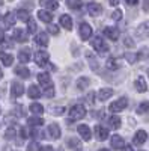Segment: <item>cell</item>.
<instances>
[{"label": "cell", "instance_id": "42", "mask_svg": "<svg viewBox=\"0 0 149 151\" xmlns=\"http://www.w3.org/2000/svg\"><path fill=\"white\" fill-rule=\"evenodd\" d=\"M51 35H59V27L56 26V24H51V23H48V29H47Z\"/></svg>", "mask_w": 149, "mask_h": 151}, {"label": "cell", "instance_id": "9", "mask_svg": "<svg viewBox=\"0 0 149 151\" xmlns=\"http://www.w3.org/2000/svg\"><path fill=\"white\" fill-rule=\"evenodd\" d=\"M135 33H137V36H139V38H142V40L148 38V36H149V21L142 23L140 26L137 27V30H135Z\"/></svg>", "mask_w": 149, "mask_h": 151}, {"label": "cell", "instance_id": "34", "mask_svg": "<svg viewBox=\"0 0 149 151\" xmlns=\"http://www.w3.org/2000/svg\"><path fill=\"white\" fill-rule=\"evenodd\" d=\"M106 65H107V68H108V70H111V71H116V70L119 68V67H118V62H116V59H115V58L107 59Z\"/></svg>", "mask_w": 149, "mask_h": 151}, {"label": "cell", "instance_id": "4", "mask_svg": "<svg viewBox=\"0 0 149 151\" xmlns=\"http://www.w3.org/2000/svg\"><path fill=\"white\" fill-rule=\"evenodd\" d=\"M48 60H50V55L47 52H44V50H41V52H36L35 55V62H36V65H39V67H45L48 64Z\"/></svg>", "mask_w": 149, "mask_h": 151}, {"label": "cell", "instance_id": "21", "mask_svg": "<svg viewBox=\"0 0 149 151\" xmlns=\"http://www.w3.org/2000/svg\"><path fill=\"white\" fill-rule=\"evenodd\" d=\"M104 35L107 38H110L111 41H116L118 38H119V30L116 27H106L104 29Z\"/></svg>", "mask_w": 149, "mask_h": 151}, {"label": "cell", "instance_id": "51", "mask_svg": "<svg viewBox=\"0 0 149 151\" xmlns=\"http://www.w3.org/2000/svg\"><path fill=\"white\" fill-rule=\"evenodd\" d=\"M119 2H120V0H110V5L111 6H116V5H119Z\"/></svg>", "mask_w": 149, "mask_h": 151}, {"label": "cell", "instance_id": "35", "mask_svg": "<svg viewBox=\"0 0 149 151\" xmlns=\"http://www.w3.org/2000/svg\"><path fill=\"white\" fill-rule=\"evenodd\" d=\"M36 23H35V20H32V18H29L27 20V30H29V33H36Z\"/></svg>", "mask_w": 149, "mask_h": 151}, {"label": "cell", "instance_id": "54", "mask_svg": "<svg viewBox=\"0 0 149 151\" xmlns=\"http://www.w3.org/2000/svg\"><path fill=\"white\" fill-rule=\"evenodd\" d=\"M98 151H110V150H106V148H101V150H98Z\"/></svg>", "mask_w": 149, "mask_h": 151}, {"label": "cell", "instance_id": "11", "mask_svg": "<svg viewBox=\"0 0 149 151\" xmlns=\"http://www.w3.org/2000/svg\"><path fill=\"white\" fill-rule=\"evenodd\" d=\"M110 144H111V147H113L115 150H122V147L125 145V142H123V137L119 136V134H113V136H111Z\"/></svg>", "mask_w": 149, "mask_h": 151}, {"label": "cell", "instance_id": "38", "mask_svg": "<svg viewBox=\"0 0 149 151\" xmlns=\"http://www.w3.org/2000/svg\"><path fill=\"white\" fill-rule=\"evenodd\" d=\"M148 110H149V103H148V101H142L140 106L137 107V113H145V112H148Z\"/></svg>", "mask_w": 149, "mask_h": 151}, {"label": "cell", "instance_id": "50", "mask_svg": "<svg viewBox=\"0 0 149 151\" xmlns=\"http://www.w3.org/2000/svg\"><path fill=\"white\" fill-rule=\"evenodd\" d=\"M122 151H134V150H133V147H130V145H123V147H122Z\"/></svg>", "mask_w": 149, "mask_h": 151}, {"label": "cell", "instance_id": "55", "mask_svg": "<svg viewBox=\"0 0 149 151\" xmlns=\"http://www.w3.org/2000/svg\"><path fill=\"white\" fill-rule=\"evenodd\" d=\"M2 76H3V73H2V70H0V79H2Z\"/></svg>", "mask_w": 149, "mask_h": 151}, {"label": "cell", "instance_id": "32", "mask_svg": "<svg viewBox=\"0 0 149 151\" xmlns=\"http://www.w3.org/2000/svg\"><path fill=\"white\" fill-rule=\"evenodd\" d=\"M66 144H68V147L69 148H76V150H78V148H81V142L77 139V137H68V141H66Z\"/></svg>", "mask_w": 149, "mask_h": 151}, {"label": "cell", "instance_id": "45", "mask_svg": "<svg viewBox=\"0 0 149 151\" xmlns=\"http://www.w3.org/2000/svg\"><path fill=\"white\" fill-rule=\"evenodd\" d=\"M18 134H20L21 139H26V137L29 136V133L26 132V129H24V127H20V129H18Z\"/></svg>", "mask_w": 149, "mask_h": 151}, {"label": "cell", "instance_id": "48", "mask_svg": "<svg viewBox=\"0 0 149 151\" xmlns=\"http://www.w3.org/2000/svg\"><path fill=\"white\" fill-rule=\"evenodd\" d=\"M39 151H54L53 150V147L51 145H45V147H41V150Z\"/></svg>", "mask_w": 149, "mask_h": 151}, {"label": "cell", "instance_id": "53", "mask_svg": "<svg viewBox=\"0 0 149 151\" xmlns=\"http://www.w3.org/2000/svg\"><path fill=\"white\" fill-rule=\"evenodd\" d=\"M143 9H145V11H149V3H146V2H145V6H143Z\"/></svg>", "mask_w": 149, "mask_h": 151}, {"label": "cell", "instance_id": "5", "mask_svg": "<svg viewBox=\"0 0 149 151\" xmlns=\"http://www.w3.org/2000/svg\"><path fill=\"white\" fill-rule=\"evenodd\" d=\"M24 94V86H23V83L21 82H12L11 83V95L14 97V98H18V97H21Z\"/></svg>", "mask_w": 149, "mask_h": 151}, {"label": "cell", "instance_id": "36", "mask_svg": "<svg viewBox=\"0 0 149 151\" xmlns=\"http://www.w3.org/2000/svg\"><path fill=\"white\" fill-rule=\"evenodd\" d=\"M66 5L71 9H78L81 6V0H66Z\"/></svg>", "mask_w": 149, "mask_h": 151}, {"label": "cell", "instance_id": "31", "mask_svg": "<svg viewBox=\"0 0 149 151\" xmlns=\"http://www.w3.org/2000/svg\"><path fill=\"white\" fill-rule=\"evenodd\" d=\"M41 5L45 6L47 9H51V11H54V9L59 8V5H57L56 0H41Z\"/></svg>", "mask_w": 149, "mask_h": 151}, {"label": "cell", "instance_id": "28", "mask_svg": "<svg viewBox=\"0 0 149 151\" xmlns=\"http://www.w3.org/2000/svg\"><path fill=\"white\" fill-rule=\"evenodd\" d=\"M15 74L20 76V77H23V79H27L30 76V70L27 67H17L15 68Z\"/></svg>", "mask_w": 149, "mask_h": 151}, {"label": "cell", "instance_id": "23", "mask_svg": "<svg viewBox=\"0 0 149 151\" xmlns=\"http://www.w3.org/2000/svg\"><path fill=\"white\" fill-rule=\"evenodd\" d=\"M30 59H32V58H30V50H29V48L20 50V53H18V60L21 62V64H27Z\"/></svg>", "mask_w": 149, "mask_h": 151}, {"label": "cell", "instance_id": "30", "mask_svg": "<svg viewBox=\"0 0 149 151\" xmlns=\"http://www.w3.org/2000/svg\"><path fill=\"white\" fill-rule=\"evenodd\" d=\"M89 83H91L89 77H80L77 80V88H78L80 91H86V88L89 86Z\"/></svg>", "mask_w": 149, "mask_h": 151}, {"label": "cell", "instance_id": "56", "mask_svg": "<svg viewBox=\"0 0 149 151\" xmlns=\"http://www.w3.org/2000/svg\"><path fill=\"white\" fill-rule=\"evenodd\" d=\"M59 151H63V150H62V148H59Z\"/></svg>", "mask_w": 149, "mask_h": 151}, {"label": "cell", "instance_id": "6", "mask_svg": "<svg viewBox=\"0 0 149 151\" xmlns=\"http://www.w3.org/2000/svg\"><path fill=\"white\" fill-rule=\"evenodd\" d=\"M77 132H78V134L81 136L83 141H91V137H92V130L89 129V125L80 124L78 127H77Z\"/></svg>", "mask_w": 149, "mask_h": 151}, {"label": "cell", "instance_id": "8", "mask_svg": "<svg viewBox=\"0 0 149 151\" xmlns=\"http://www.w3.org/2000/svg\"><path fill=\"white\" fill-rule=\"evenodd\" d=\"M47 132H48V136L50 137H53V139H59L60 137V127H59V124H56V122H53V124H50L48 125V129H47Z\"/></svg>", "mask_w": 149, "mask_h": 151}, {"label": "cell", "instance_id": "13", "mask_svg": "<svg viewBox=\"0 0 149 151\" xmlns=\"http://www.w3.org/2000/svg\"><path fill=\"white\" fill-rule=\"evenodd\" d=\"M88 12H89V15H92V17H98V15H101L103 8H101V5L92 2V3L88 5Z\"/></svg>", "mask_w": 149, "mask_h": 151}, {"label": "cell", "instance_id": "14", "mask_svg": "<svg viewBox=\"0 0 149 151\" xmlns=\"http://www.w3.org/2000/svg\"><path fill=\"white\" fill-rule=\"evenodd\" d=\"M35 44H38L41 47H45L48 44V35L45 32H39L35 35Z\"/></svg>", "mask_w": 149, "mask_h": 151}, {"label": "cell", "instance_id": "24", "mask_svg": "<svg viewBox=\"0 0 149 151\" xmlns=\"http://www.w3.org/2000/svg\"><path fill=\"white\" fill-rule=\"evenodd\" d=\"M134 85H135V89H137L139 92H146V89H148V85H146V80H145V77H137L135 79V82H134Z\"/></svg>", "mask_w": 149, "mask_h": 151}, {"label": "cell", "instance_id": "29", "mask_svg": "<svg viewBox=\"0 0 149 151\" xmlns=\"http://www.w3.org/2000/svg\"><path fill=\"white\" fill-rule=\"evenodd\" d=\"M108 124H110V129L118 130V129L120 127L122 121H120V118H119V116H110V118H108Z\"/></svg>", "mask_w": 149, "mask_h": 151}, {"label": "cell", "instance_id": "2", "mask_svg": "<svg viewBox=\"0 0 149 151\" xmlns=\"http://www.w3.org/2000/svg\"><path fill=\"white\" fill-rule=\"evenodd\" d=\"M91 44H92V47L96 50L98 53H107L108 52V47H107V44L104 42V40L101 36H93Z\"/></svg>", "mask_w": 149, "mask_h": 151}, {"label": "cell", "instance_id": "47", "mask_svg": "<svg viewBox=\"0 0 149 151\" xmlns=\"http://www.w3.org/2000/svg\"><path fill=\"white\" fill-rule=\"evenodd\" d=\"M30 136L33 137V139H38V137H41V133H39V130H30Z\"/></svg>", "mask_w": 149, "mask_h": 151}, {"label": "cell", "instance_id": "19", "mask_svg": "<svg viewBox=\"0 0 149 151\" xmlns=\"http://www.w3.org/2000/svg\"><path fill=\"white\" fill-rule=\"evenodd\" d=\"M12 38L18 42H24L27 40V33L24 32L23 29H14V33H12Z\"/></svg>", "mask_w": 149, "mask_h": 151}, {"label": "cell", "instance_id": "52", "mask_svg": "<svg viewBox=\"0 0 149 151\" xmlns=\"http://www.w3.org/2000/svg\"><path fill=\"white\" fill-rule=\"evenodd\" d=\"M125 42H127V45H128V47H131V44H133V41H131V40H130V38H128V40H127V41H125Z\"/></svg>", "mask_w": 149, "mask_h": 151}, {"label": "cell", "instance_id": "25", "mask_svg": "<svg viewBox=\"0 0 149 151\" xmlns=\"http://www.w3.org/2000/svg\"><path fill=\"white\" fill-rule=\"evenodd\" d=\"M27 124L30 125V127H39V125L44 124V118H41L39 115H35V116H30L27 119Z\"/></svg>", "mask_w": 149, "mask_h": 151}, {"label": "cell", "instance_id": "49", "mask_svg": "<svg viewBox=\"0 0 149 151\" xmlns=\"http://www.w3.org/2000/svg\"><path fill=\"white\" fill-rule=\"evenodd\" d=\"M125 2H127L130 6H135V5L139 3V0H125Z\"/></svg>", "mask_w": 149, "mask_h": 151}, {"label": "cell", "instance_id": "41", "mask_svg": "<svg viewBox=\"0 0 149 151\" xmlns=\"http://www.w3.org/2000/svg\"><path fill=\"white\" fill-rule=\"evenodd\" d=\"M39 150H41V147H39V144L36 141H33V142H30L27 145V151H39Z\"/></svg>", "mask_w": 149, "mask_h": 151}, {"label": "cell", "instance_id": "27", "mask_svg": "<svg viewBox=\"0 0 149 151\" xmlns=\"http://www.w3.org/2000/svg\"><path fill=\"white\" fill-rule=\"evenodd\" d=\"M29 109H30V112L33 113V115H42L44 113V106L41 103H32L29 106Z\"/></svg>", "mask_w": 149, "mask_h": 151}, {"label": "cell", "instance_id": "37", "mask_svg": "<svg viewBox=\"0 0 149 151\" xmlns=\"http://www.w3.org/2000/svg\"><path fill=\"white\" fill-rule=\"evenodd\" d=\"M63 112H65V107H62V106H54V107H50V113H53V115H62Z\"/></svg>", "mask_w": 149, "mask_h": 151}, {"label": "cell", "instance_id": "22", "mask_svg": "<svg viewBox=\"0 0 149 151\" xmlns=\"http://www.w3.org/2000/svg\"><path fill=\"white\" fill-rule=\"evenodd\" d=\"M0 62H2L5 67H11L12 62H14V56L9 55V53H5V52H0Z\"/></svg>", "mask_w": 149, "mask_h": 151}, {"label": "cell", "instance_id": "26", "mask_svg": "<svg viewBox=\"0 0 149 151\" xmlns=\"http://www.w3.org/2000/svg\"><path fill=\"white\" fill-rule=\"evenodd\" d=\"M27 95H29L30 98H39L42 94H41V91H39L38 86L32 85V86H29V89H27Z\"/></svg>", "mask_w": 149, "mask_h": 151}, {"label": "cell", "instance_id": "33", "mask_svg": "<svg viewBox=\"0 0 149 151\" xmlns=\"http://www.w3.org/2000/svg\"><path fill=\"white\" fill-rule=\"evenodd\" d=\"M17 17H18L21 21H27V20L30 18V14H29V11H26V9H18V11H17Z\"/></svg>", "mask_w": 149, "mask_h": 151}, {"label": "cell", "instance_id": "7", "mask_svg": "<svg viewBox=\"0 0 149 151\" xmlns=\"http://www.w3.org/2000/svg\"><path fill=\"white\" fill-rule=\"evenodd\" d=\"M91 36H92V27L88 23H81L80 24V38L86 41V40H89Z\"/></svg>", "mask_w": 149, "mask_h": 151}, {"label": "cell", "instance_id": "43", "mask_svg": "<svg viewBox=\"0 0 149 151\" xmlns=\"http://www.w3.org/2000/svg\"><path fill=\"white\" fill-rule=\"evenodd\" d=\"M111 18H113L115 21H119V20L122 18V11H120V9H116L113 14H111Z\"/></svg>", "mask_w": 149, "mask_h": 151}, {"label": "cell", "instance_id": "3", "mask_svg": "<svg viewBox=\"0 0 149 151\" xmlns=\"http://www.w3.org/2000/svg\"><path fill=\"white\" fill-rule=\"evenodd\" d=\"M127 106H128V100L125 97H122V98H119V100H116V101L111 103L108 106V109H110V112H122Z\"/></svg>", "mask_w": 149, "mask_h": 151}, {"label": "cell", "instance_id": "10", "mask_svg": "<svg viewBox=\"0 0 149 151\" xmlns=\"http://www.w3.org/2000/svg\"><path fill=\"white\" fill-rule=\"evenodd\" d=\"M111 95H113V89H111V88H103V89L98 91L96 98L99 101H106V100H108Z\"/></svg>", "mask_w": 149, "mask_h": 151}, {"label": "cell", "instance_id": "18", "mask_svg": "<svg viewBox=\"0 0 149 151\" xmlns=\"http://www.w3.org/2000/svg\"><path fill=\"white\" fill-rule=\"evenodd\" d=\"M15 24V15L12 12H8V14L3 17V27L5 29H9Z\"/></svg>", "mask_w": 149, "mask_h": 151}, {"label": "cell", "instance_id": "40", "mask_svg": "<svg viewBox=\"0 0 149 151\" xmlns=\"http://www.w3.org/2000/svg\"><path fill=\"white\" fill-rule=\"evenodd\" d=\"M15 133H17V130H15L14 127H9V129L5 132V137H6V139H12V137L15 136Z\"/></svg>", "mask_w": 149, "mask_h": 151}, {"label": "cell", "instance_id": "39", "mask_svg": "<svg viewBox=\"0 0 149 151\" xmlns=\"http://www.w3.org/2000/svg\"><path fill=\"white\" fill-rule=\"evenodd\" d=\"M44 95H45L47 98H53V97H54V86L51 85V86L45 88V92H44Z\"/></svg>", "mask_w": 149, "mask_h": 151}, {"label": "cell", "instance_id": "1", "mask_svg": "<svg viewBox=\"0 0 149 151\" xmlns=\"http://www.w3.org/2000/svg\"><path fill=\"white\" fill-rule=\"evenodd\" d=\"M86 116V109L84 106L81 104H74L71 109H69V118L74 119V121H77V119H81Z\"/></svg>", "mask_w": 149, "mask_h": 151}, {"label": "cell", "instance_id": "46", "mask_svg": "<svg viewBox=\"0 0 149 151\" xmlns=\"http://www.w3.org/2000/svg\"><path fill=\"white\" fill-rule=\"evenodd\" d=\"M95 97H96V92H89V94H88V101H89L91 104L95 103Z\"/></svg>", "mask_w": 149, "mask_h": 151}, {"label": "cell", "instance_id": "44", "mask_svg": "<svg viewBox=\"0 0 149 151\" xmlns=\"http://www.w3.org/2000/svg\"><path fill=\"white\" fill-rule=\"evenodd\" d=\"M125 58H127V60L130 62V64H134V62L137 60V55H134V53H127Z\"/></svg>", "mask_w": 149, "mask_h": 151}, {"label": "cell", "instance_id": "16", "mask_svg": "<svg viewBox=\"0 0 149 151\" xmlns=\"http://www.w3.org/2000/svg\"><path fill=\"white\" fill-rule=\"evenodd\" d=\"M148 139V134L145 130H137V133L134 134V144L135 145H143Z\"/></svg>", "mask_w": 149, "mask_h": 151}, {"label": "cell", "instance_id": "17", "mask_svg": "<svg viewBox=\"0 0 149 151\" xmlns=\"http://www.w3.org/2000/svg\"><path fill=\"white\" fill-rule=\"evenodd\" d=\"M59 21H60V26H62V27H65L66 30H71V29H72V20H71V17H69L68 14L60 15Z\"/></svg>", "mask_w": 149, "mask_h": 151}, {"label": "cell", "instance_id": "20", "mask_svg": "<svg viewBox=\"0 0 149 151\" xmlns=\"http://www.w3.org/2000/svg\"><path fill=\"white\" fill-rule=\"evenodd\" d=\"M38 18L41 20V21H44V23H51V20H53V15H51V12L50 11H45V9H41V11H38Z\"/></svg>", "mask_w": 149, "mask_h": 151}, {"label": "cell", "instance_id": "57", "mask_svg": "<svg viewBox=\"0 0 149 151\" xmlns=\"http://www.w3.org/2000/svg\"><path fill=\"white\" fill-rule=\"evenodd\" d=\"M148 74H149V71H148Z\"/></svg>", "mask_w": 149, "mask_h": 151}, {"label": "cell", "instance_id": "15", "mask_svg": "<svg viewBox=\"0 0 149 151\" xmlns=\"http://www.w3.org/2000/svg\"><path fill=\"white\" fill-rule=\"evenodd\" d=\"M36 79H38L39 85H42L44 88L51 86V79H50V74H48V73H39Z\"/></svg>", "mask_w": 149, "mask_h": 151}, {"label": "cell", "instance_id": "12", "mask_svg": "<svg viewBox=\"0 0 149 151\" xmlns=\"http://www.w3.org/2000/svg\"><path fill=\"white\" fill-rule=\"evenodd\" d=\"M95 130V136H96V139L99 141H106L107 137H108V130L104 129L103 125H96V127L93 129Z\"/></svg>", "mask_w": 149, "mask_h": 151}]
</instances>
